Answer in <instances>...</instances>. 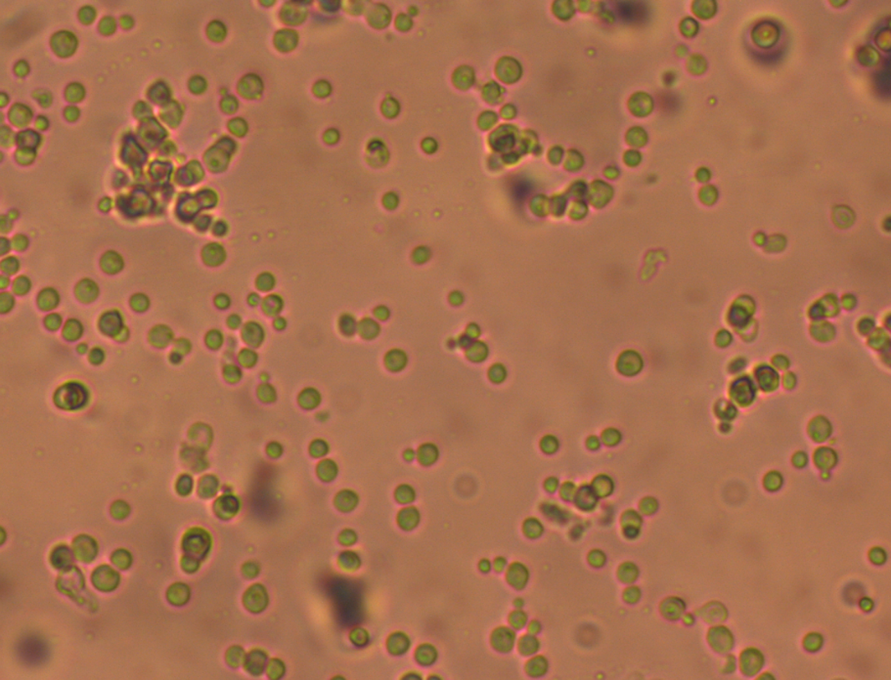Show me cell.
I'll return each instance as SVG.
<instances>
[{"label": "cell", "mask_w": 891, "mask_h": 680, "mask_svg": "<svg viewBox=\"0 0 891 680\" xmlns=\"http://www.w3.org/2000/svg\"><path fill=\"white\" fill-rule=\"evenodd\" d=\"M46 644L39 637H25L18 644V655L25 664L37 665L47 659Z\"/></svg>", "instance_id": "6da1fadb"}, {"label": "cell", "mask_w": 891, "mask_h": 680, "mask_svg": "<svg viewBox=\"0 0 891 680\" xmlns=\"http://www.w3.org/2000/svg\"><path fill=\"white\" fill-rule=\"evenodd\" d=\"M615 11L619 18L626 23L641 22L646 14L642 4L636 2H619Z\"/></svg>", "instance_id": "7a4b0ae2"}]
</instances>
